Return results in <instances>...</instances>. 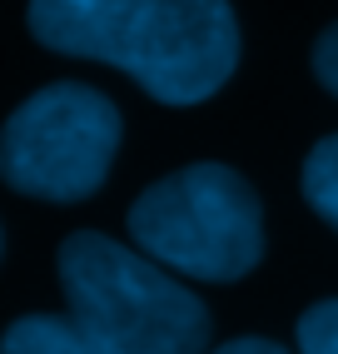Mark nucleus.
<instances>
[{
	"instance_id": "obj_1",
	"label": "nucleus",
	"mask_w": 338,
	"mask_h": 354,
	"mask_svg": "<svg viewBox=\"0 0 338 354\" xmlns=\"http://www.w3.org/2000/svg\"><path fill=\"white\" fill-rule=\"evenodd\" d=\"M30 35L125 70L159 105L209 100L239 65L229 0H30Z\"/></svg>"
},
{
	"instance_id": "obj_2",
	"label": "nucleus",
	"mask_w": 338,
	"mask_h": 354,
	"mask_svg": "<svg viewBox=\"0 0 338 354\" xmlns=\"http://www.w3.org/2000/svg\"><path fill=\"white\" fill-rule=\"evenodd\" d=\"M60 290L90 339L119 354H204L209 310L164 265L110 234H70L60 245Z\"/></svg>"
},
{
	"instance_id": "obj_3",
	"label": "nucleus",
	"mask_w": 338,
	"mask_h": 354,
	"mask_svg": "<svg viewBox=\"0 0 338 354\" xmlns=\"http://www.w3.org/2000/svg\"><path fill=\"white\" fill-rule=\"evenodd\" d=\"M139 254L189 279H244L264 259V209L229 165H184L130 205Z\"/></svg>"
},
{
	"instance_id": "obj_4",
	"label": "nucleus",
	"mask_w": 338,
	"mask_h": 354,
	"mask_svg": "<svg viewBox=\"0 0 338 354\" xmlns=\"http://www.w3.org/2000/svg\"><path fill=\"white\" fill-rule=\"evenodd\" d=\"M119 150V110L90 85L60 80L20 105L0 130V180L35 200H90Z\"/></svg>"
},
{
	"instance_id": "obj_5",
	"label": "nucleus",
	"mask_w": 338,
	"mask_h": 354,
	"mask_svg": "<svg viewBox=\"0 0 338 354\" xmlns=\"http://www.w3.org/2000/svg\"><path fill=\"white\" fill-rule=\"evenodd\" d=\"M0 354H119L105 349L100 339H90L75 319H60V315H30V319H15L0 339Z\"/></svg>"
},
{
	"instance_id": "obj_6",
	"label": "nucleus",
	"mask_w": 338,
	"mask_h": 354,
	"mask_svg": "<svg viewBox=\"0 0 338 354\" xmlns=\"http://www.w3.org/2000/svg\"><path fill=\"white\" fill-rule=\"evenodd\" d=\"M304 200L313 205V215H324L338 230V135L319 140L304 160Z\"/></svg>"
},
{
	"instance_id": "obj_7",
	"label": "nucleus",
	"mask_w": 338,
	"mask_h": 354,
	"mask_svg": "<svg viewBox=\"0 0 338 354\" xmlns=\"http://www.w3.org/2000/svg\"><path fill=\"white\" fill-rule=\"evenodd\" d=\"M299 354H338V299H324L299 319Z\"/></svg>"
},
{
	"instance_id": "obj_8",
	"label": "nucleus",
	"mask_w": 338,
	"mask_h": 354,
	"mask_svg": "<svg viewBox=\"0 0 338 354\" xmlns=\"http://www.w3.org/2000/svg\"><path fill=\"white\" fill-rule=\"evenodd\" d=\"M313 75H319L328 95H338V26H328L319 35V45H313Z\"/></svg>"
},
{
	"instance_id": "obj_9",
	"label": "nucleus",
	"mask_w": 338,
	"mask_h": 354,
	"mask_svg": "<svg viewBox=\"0 0 338 354\" xmlns=\"http://www.w3.org/2000/svg\"><path fill=\"white\" fill-rule=\"evenodd\" d=\"M214 354H288V349H284V344H274V339L249 335V339H229L224 349H214Z\"/></svg>"
}]
</instances>
